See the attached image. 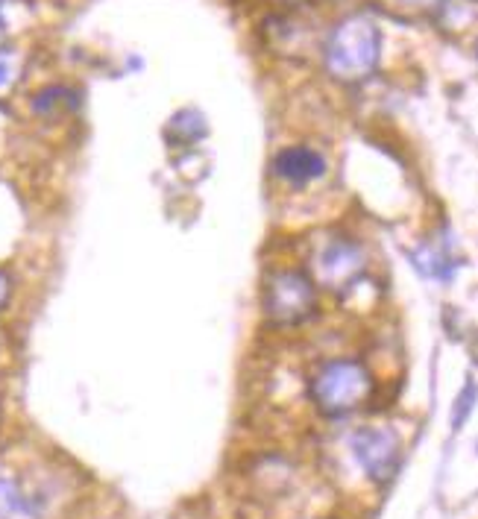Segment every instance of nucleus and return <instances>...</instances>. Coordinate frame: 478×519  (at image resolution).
<instances>
[{
  "instance_id": "obj_1",
  "label": "nucleus",
  "mask_w": 478,
  "mask_h": 519,
  "mask_svg": "<svg viewBox=\"0 0 478 519\" xmlns=\"http://www.w3.org/2000/svg\"><path fill=\"white\" fill-rule=\"evenodd\" d=\"M373 376L355 358L326 361L311 379V399L326 417H347L373 396Z\"/></svg>"
},
{
  "instance_id": "obj_2",
  "label": "nucleus",
  "mask_w": 478,
  "mask_h": 519,
  "mask_svg": "<svg viewBox=\"0 0 478 519\" xmlns=\"http://www.w3.org/2000/svg\"><path fill=\"white\" fill-rule=\"evenodd\" d=\"M379 62V30L373 21L352 15L335 27L326 44V65L341 80H361Z\"/></svg>"
},
{
  "instance_id": "obj_3",
  "label": "nucleus",
  "mask_w": 478,
  "mask_h": 519,
  "mask_svg": "<svg viewBox=\"0 0 478 519\" xmlns=\"http://www.w3.org/2000/svg\"><path fill=\"white\" fill-rule=\"evenodd\" d=\"M261 305L273 326H282V329L300 326L317 308V285L303 270H294V267L273 270L264 279Z\"/></svg>"
},
{
  "instance_id": "obj_4",
  "label": "nucleus",
  "mask_w": 478,
  "mask_h": 519,
  "mask_svg": "<svg viewBox=\"0 0 478 519\" xmlns=\"http://www.w3.org/2000/svg\"><path fill=\"white\" fill-rule=\"evenodd\" d=\"M311 270H314L317 285L332 288V291H347V288H355L358 279L364 276L367 256H364V250L352 238L335 235V238H326L314 250Z\"/></svg>"
},
{
  "instance_id": "obj_5",
  "label": "nucleus",
  "mask_w": 478,
  "mask_h": 519,
  "mask_svg": "<svg viewBox=\"0 0 478 519\" xmlns=\"http://www.w3.org/2000/svg\"><path fill=\"white\" fill-rule=\"evenodd\" d=\"M352 455L370 481L388 484L402 461V440L388 426H361L349 437Z\"/></svg>"
},
{
  "instance_id": "obj_6",
  "label": "nucleus",
  "mask_w": 478,
  "mask_h": 519,
  "mask_svg": "<svg viewBox=\"0 0 478 519\" xmlns=\"http://www.w3.org/2000/svg\"><path fill=\"white\" fill-rule=\"evenodd\" d=\"M273 171L282 176L285 182L305 185L311 179H320L326 173V159L311 150V147H285L276 159H273Z\"/></svg>"
},
{
  "instance_id": "obj_7",
  "label": "nucleus",
  "mask_w": 478,
  "mask_h": 519,
  "mask_svg": "<svg viewBox=\"0 0 478 519\" xmlns=\"http://www.w3.org/2000/svg\"><path fill=\"white\" fill-rule=\"evenodd\" d=\"M473 399H476V388H473V385H467L464 393L458 396V408H455V417H452L455 429H461V423H464V420H467V414L473 411Z\"/></svg>"
},
{
  "instance_id": "obj_8",
  "label": "nucleus",
  "mask_w": 478,
  "mask_h": 519,
  "mask_svg": "<svg viewBox=\"0 0 478 519\" xmlns=\"http://www.w3.org/2000/svg\"><path fill=\"white\" fill-rule=\"evenodd\" d=\"M12 80H15V62L9 53H0V88L12 86Z\"/></svg>"
},
{
  "instance_id": "obj_9",
  "label": "nucleus",
  "mask_w": 478,
  "mask_h": 519,
  "mask_svg": "<svg viewBox=\"0 0 478 519\" xmlns=\"http://www.w3.org/2000/svg\"><path fill=\"white\" fill-rule=\"evenodd\" d=\"M6 300H9V276L0 270V308L6 305Z\"/></svg>"
},
{
  "instance_id": "obj_10",
  "label": "nucleus",
  "mask_w": 478,
  "mask_h": 519,
  "mask_svg": "<svg viewBox=\"0 0 478 519\" xmlns=\"http://www.w3.org/2000/svg\"><path fill=\"white\" fill-rule=\"evenodd\" d=\"M6 39V21H3V15H0V42Z\"/></svg>"
},
{
  "instance_id": "obj_11",
  "label": "nucleus",
  "mask_w": 478,
  "mask_h": 519,
  "mask_svg": "<svg viewBox=\"0 0 478 519\" xmlns=\"http://www.w3.org/2000/svg\"><path fill=\"white\" fill-rule=\"evenodd\" d=\"M476 47H478V44H476Z\"/></svg>"
}]
</instances>
